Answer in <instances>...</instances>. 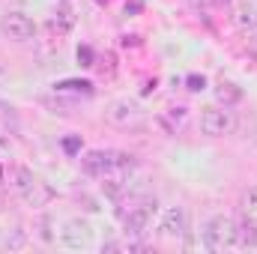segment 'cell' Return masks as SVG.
<instances>
[{
  "label": "cell",
  "mask_w": 257,
  "mask_h": 254,
  "mask_svg": "<svg viewBox=\"0 0 257 254\" xmlns=\"http://www.w3.org/2000/svg\"><path fill=\"white\" fill-rule=\"evenodd\" d=\"M84 171L93 174V177H102L108 171H135L138 162L132 153H123V150H90L84 159H81Z\"/></svg>",
  "instance_id": "cell-1"
},
{
  "label": "cell",
  "mask_w": 257,
  "mask_h": 254,
  "mask_svg": "<svg viewBox=\"0 0 257 254\" xmlns=\"http://www.w3.org/2000/svg\"><path fill=\"white\" fill-rule=\"evenodd\" d=\"M200 239H203V248L206 251H224V248H233L236 245V221L230 215H212L203 230H200Z\"/></svg>",
  "instance_id": "cell-2"
},
{
  "label": "cell",
  "mask_w": 257,
  "mask_h": 254,
  "mask_svg": "<svg viewBox=\"0 0 257 254\" xmlns=\"http://www.w3.org/2000/svg\"><path fill=\"white\" fill-rule=\"evenodd\" d=\"M156 212H159V200H156V197H141L135 206H128V212H123L126 233L128 236H144L147 227L153 224Z\"/></svg>",
  "instance_id": "cell-3"
},
{
  "label": "cell",
  "mask_w": 257,
  "mask_h": 254,
  "mask_svg": "<svg viewBox=\"0 0 257 254\" xmlns=\"http://www.w3.org/2000/svg\"><path fill=\"white\" fill-rule=\"evenodd\" d=\"M236 129V120L233 114L224 108V105H209L200 111V132L209 135V138H224Z\"/></svg>",
  "instance_id": "cell-4"
},
{
  "label": "cell",
  "mask_w": 257,
  "mask_h": 254,
  "mask_svg": "<svg viewBox=\"0 0 257 254\" xmlns=\"http://www.w3.org/2000/svg\"><path fill=\"white\" fill-rule=\"evenodd\" d=\"M141 108L135 105V102H128V99H117V102H111L108 108H105V120L111 123V126H120V129H132V126H141Z\"/></svg>",
  "instance_id": "cell-5"
},
{
  "label": "cell",
  "mask_w": 257,
  "mask_h": 254,
  "mask_svg": "<svg viewBox=\"0 0 257 254\" xmlns=\"http://www.w3.org/2000/svg\"><path fill=\"white\" fill-rule=\"evenodd\" d=\"M0 30L12 39V42H30L36 33V24L24 15V12H6L0 21Z\"/></svg>",
  "instance_id": "cell-6"
},
{
  "label": "cell",
  "mask_w": 257,
  "mask_h": 254,
  "mask_svg": "<svg viewBox=\"0 0 257 254\" xmlns=\"http://www.w3.org/2000/svg\"><path fill=\"white\" fill-rule=\"evenodd\" d=\"M186 230H189V212L183 206H171L159 221V236L162 239H183Z\"/></svg>",
  "instance_id": "cell-7"
},
{
  "label": "cell",
  "mask_w": 257,
  "mask_h": 254,
  "mask_svg": "<svg viewBox=\"0 0 257 254\" xmlns=\"http://www.w3.org/2000/svg\"><path fill=\"white\" fill-rule=\"evenodd\" d=\"M60 242H63V248L81 251V248H87V245L93 242V230H90V224H87V221L72 218V221H66L63 230H60Z\"/></svg>",
  "instance_id": "cell-8"
},
{
  "label": "cell",
  "mask_w": 257,
  "mask_h": 254,
  "mask_svg": "<svg viewBox=\"0 0 257 254\" xmlns=\"http://www.w3.org/2000/svg\"><path fill=\"white\" fill-rule=\"evenodd\" d=\"M36 183H39V177H36V174H33L30 168L18 165V168L12 171V189L18 191V197H24V194H27V191L33 189Z\"/></svg>",
  "instance_id": "cell-9"
},
{
  "label": "cell",
  "mask_w": 257,
  "mask_h": 254,
  "mask_svg": "<svg viewBox=\"0 0 257 254\" xmlns=\"http://www.w3.org/2000/svg\"><path fill=\"white\" fill-rule=\"evenodd\" d=\"M215 99H218V105L230 108V105H236V102L242 99V90H239L236 84H230V81H221V84L215 87Z\"/></svg>",
  "instance_id": "cell-10"
},
{
  "label": "cell",
  "mask_w": 257,
  "mask_h": 254,
  "mask_svg": "<svg viewBox=\"0 0 257 254\" xmlns=\"http://www.w3.org/2000/svg\"><path fill=\"white\" fill-rule=\"evenodd\" d=\"M239 209H242L245 221L257 224V186H251V189L242 191V197H239Z\"/></svg>",
  "instance_id": "cell-11"
},
{
  "label": "cell",
  "mask_w": 257,
  "mask_h": 254,
  "mask_svg": "<svg viewBox=\"0 0 257 254\" xmlns=\"http://www.w3.org/2000/svg\"><path fill=\"white\" fill-rule=\"evenodd\" d=\"M236 245H242V248H254L257 245V224H251V221L236 224Z\"/></svg>",
  "instance_id": "cell-12"
},
{
  "label": "cell",
  "mask_w": 257,
  "mask_h": 254,
  "mask_svg": "<svg viewBox=\"0 0 257 254\" xmlns=\"http://www.w3.org/2000/svg\"><path fill=\"white\" fill-rule=\"evenodd\" d=\"M54 90H57V93H84V96H90V93H93V84H90V81H75V78H69V81L54 84Z\"/></svg>",
  "instance_id": "cell-13"
},
{
  "label": "cell",
  "mask_w": 257,
  "mask_h": 254,
  "mask_svg": "<svg viewBox=\"0 0 257 254\" xmlns=\"http://www.w3.org/2000/svg\"><path fill=\"white\" fill-rule=\"evenodd\" d=\"M72 24H75L72 9H69V6H60V9L54 12V27H57V30H72Z\"/></svg>",
  "instance_id": "cell-14"
},
{
  "label": "cell",
  "mask_w": 257,
  "mask_h": 254,
  "mask_svg": "<svg viewBox=\"0 0 257 254\" xmlns=\"http://www.w3.org/2000/svg\"><path fill=\"white\" fill-rule=\"evenodd\" d=\"M162 123H165L168 132H177L186 123V108H171V117H162Z\"/></svg>",
  "instance_id": "cell-15"
},
{
  "label": "cell",
  "mask_w": 257,
  "mask_h": 254,
  "mask_svg": "<svg viewBox=\"0 0 257 254\" xmlns=\"http://www.w3.org/2000/svg\"><path fill=\"white\" fill-rule=\"evenodd\" d=\"M236 21H239L242 27L254 30V27H257V9H254V6H242V9H239V15H236Z\"/></svg>",
  "instance_id": "cell-16"
},
{
  "label": "cell",
  "mask_w": 257,
  "mask_h": 254,
  "mask_svg": "<svg viewBox=\"0 0 257 254\" xmlns=\"http://www.w3.org/2000/svg\"><path fill=\"white\" fill-rule=\"evenodd\" d=\"M63 150L69 153V156H75V153L81 150V138H78V135H69V138L63 141Z\"/></svg>",
  "instance_id": "cell-17"
},
{
  "label": "cell",
  "mask_w": 257,
  "mask_h": 254,
  "mask_svg": "<svg viewBox=\"0 0 257 254\" xmlns=\"http://www.w3.org/2000/svg\"><path fill=\"white\" fill-rule=\"evenodd\" d=\"M186 84H189V90L200 93V90L206 87V78H203V75H189V78H186Z\"/></svg>",
  "instance_id": "cell-18"
},
{
  "label": "cell",
  "mask_w": 257,
  "mask_h": 254,
  "mask_svg": "<svg viewBox=\"0 0 257 254\" xmlns=\"http://www.w3.org/2000/svg\"><path fill=\"white\" fill-rule=\"evenodd\" d=\"M24 239H27V236H24V230L18 227V230H12V239H6V248H21Z\"/></svg>",
  "instance_id": "cell-19"
},
{
  "label": "cell",
  "mask_w": 257,
  "mask_h": 254,
  "mask_svg": "<svg viewBox=\"0 0 257 254\" xmlns=\"http://www.w3.org/2000/svg\"><path fill=\"white\" fill-rule=\"evenodd\" d=\"M78 63H81V66H93V51H90L87 45H81V48H78Z\"/></svg>",
  "instance_id": "cell-20"
},
{
  "label": "cell",
  "mask_w": 257,
  "mask_h": 254,
  "mask_svg": "<svg viewBox=\"0 0 257 254\" xmlns=\"http://www.w3.org/2000/svg\"><path fill=\"white\" fill-rule=\"evenodd\" d=\"M123 45H132V48H138V45H141V39H138V36H123Z\"/></svg>",
  "instance_id": "cell-21"
},
{
  "label": "cell",
  "mask_w": 257,
  "mask_h": 254,
  "mask_svg": "<svg viewBox=\"0 0 257 254\" xmlns=\"http://www.w3.org/2000/svg\"><path fill=\"white\" fill-rule=\"evenodd\" d=\"M197 3H203V6H218V3H227V0H197Z\"/></svg>",
  "instance_id": "cell-22"
},
{
  "label": "cell",
  "mask_w": 257,
  "mask_h": 254,
  "mask_svg": "<svg viewBox=\"0 0 257 254\" xmlns=\"http://www.w3.org/2000/svg\"><path fill=\"white\" fill-rule=\"evenodd\" d=\"M99 3H105V0H99Z\"/></svg>",
  "instance_id": "cell-23"
}]
</instances>
